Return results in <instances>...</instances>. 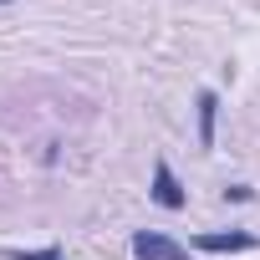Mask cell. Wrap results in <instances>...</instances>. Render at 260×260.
<instances>
[{
    "label": "cell",
    "instance_id": "obj_1",
    "mask_svg": "<svg viewBox=\"0 0 260 260\" xmlns=\"http://www.w3.org/2000/svg\"><path fill=\"white\" fill-rule=\"evenodd\" d=\"M133 260H189V245H179L158 230H138L133 235Z\"/></svg>",
    "mask_w": 260,
    "mask_h": 260
},
{
    "label": "cell",
    "instance_id": "obj_2",
    "mask_svg": "<svg viewBox=\"0 0 260 260\" xmlns=\"http://www.w3.org/2000/svg\"><path fill=\"white\" fill-rule=\"evenodd\" d=\"M148 194H153V204H164V209H184V204H189V194H184L179 174H174L164 158L153 164V189H148Z\"/></svg>",
    "mask_w": 260,
    "mask_h": 260
},
{
    "label": "cell",
    "instance_id": "obj_3",
    "mask_svg": "<svg viewBox=\"0 0 260 260\" xmlns=\"http://www.w3.org/2000/svg\"><path fill=\"white\" fill-rule=\"evenodd\" d=\"M260 240L250 230H214V235H194V250H209V255H235V250H255Z\"/></svg>",
    "mask_w": 260,
    "mask_h": 260
},
{
    "label": "cell",
    "instance_id": "obj_4",
    "mask_svg": "<svg viewBox=\"0 0 260 260\" xmlns=\"http://www.w3.org/2000/svg\"><path fill=\"white\" fill-rule=\"evenodd\" d=\"M214 122H219V92H199V148H214Z\"/></svg>",
    "mask_w": 260,
    "mask_h": 260
},
{
    "label": "cell",
    "instance_id": "obj_5",
    "mask_svg": "<svg viewBox=\"0 0 260 260\" xmlns=\"http://www.w3.org/2000/svg\"><path fill=\"white\" fill-rule=\"evenodd\" d=\"M6 260H61V245H46V250H6Z\"/></svg>",
    "mask_w": 260,
    "mask_h": 260
},
{
    "label": "cell",
    "instance_id": "obj_6",
    "mask_svg": "<svg viewBox=\"0 0 260 260\" xmlns=\"http://www.w3.org/2000/svg\"><path fill=\"white\" fill-rule=\"evenodd\" d=\"M224 199H235V204H245V199H255V189H250V184H230V189H224Z\"/></svg>",
    "mask_w": 260,
    "mask_h": 260
}]
</instances>
